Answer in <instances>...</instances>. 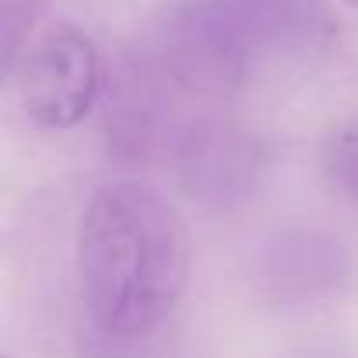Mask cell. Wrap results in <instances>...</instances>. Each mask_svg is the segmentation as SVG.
<instances>
[{
    "label": "cell",
    "mask_w": 358,
    "mask_h": 358,
    "mask_svg": "<svg viewBox=\"0 0 358 358\" xmlns=\"http://www.w3.org/2000/svg\"><path fill=\"white\" fill-rule=\"evenodd\" d=\"M323 179L327 187L358 208V116L341 120L323 141Z\"/></svg>",
    "instance_id": "3957f363"
},
{
    "label": "cell",
    "mask_w": 358,
    "mask_h": 358,
    "mask_svg": "<svg viewBox=\"0 0 358 358\" xmlns=\"http://www.w3.org/2000/svg\"><path fill=\"white\" fill-rule=\"evenodd\" d=\"M344 4H348V8H355V11H358V0H344Z\"/></svg>",
    "instance_id": "5b68a950"
},
{
    "label": "cell",
    "mask_w": 358,
    "mask_h": 358,
    "mask_svg": "<svg viewBox=\"0 0 358 358\" xmlns=\"http://www.w3.org/2000/svg\"><path fill=\"white\" fill-rule=\"evenodd\" d=\"M8 74L15 81L22 113L43 130L78 127L95 109L102 92L99 46L71 22H53L32 36Z\"/></svg>",
    "instance_id": "7a4b0ae2"
},
{
    "label": "cell",
    "mask_w": 358,
    "mask_h": 358,
    "mask_svg": "<svg viewBox=\"0 0 358 358\" xmlns=\"http://www.w3.org/2000/svg\"><path fill=\"white\" fill-rule=\"evenodd\" d=\"M74 246L85 313L109 337L151 334L187 295L190 229L179 208L148 183H102L81 211Z\"/></svg>",
    "instance_id": "6da1fadb"
},
{
    "label": "cell",
    "mask_w": 358,
    "mask_h": 358,
    "mask_svg": "<svg viewBox=\"0 0 358 358\" xmlns=\"http://www.w3.org/2000/svg\"><path fill=\"white\" fill-rule=\"evenodd\" d=\"M222 141H225V130H215V137H208V141H201V144L194 141V151L187 155V169L194 172V187H197V179H204V183H208L204 194H225V179H222ZM246 151H253V144L243 141L236 130H229L225 172L236 179V183L253 172V165H229V158H239V155H246Z\"/></svg>",
    "instance_id": "277c9868"
}]
</instances>
